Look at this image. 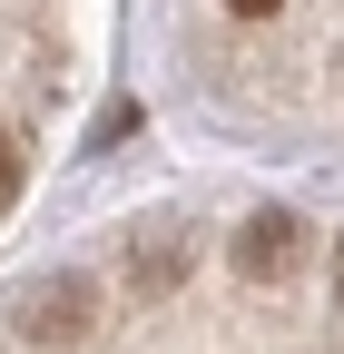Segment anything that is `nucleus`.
Returning a JSON list of instances; mask_svg holds the SVG:
<instances>
[{
  "label": "nucleus",
  "instance_id": "1",
  "mask_svg": "<svg viewBox=\"0 0 344 354\" xmlns=\"http://www.w3.org/2000/svg\"><path fill=\"white\" fill-rule=\"evenodd\" d=\"M295 246H305V227H295L285 207H266V216H246V236H236V266H246L256 286H276L285 266H295Z\"/></svg>",
  "mask_w": 344,
  "mask_h": 354
},
{
  "label": "nucleus",
  "instance_id": "2",
  "mask_svg": "<svg viewBox=\"0 0 344 354\" xmlns=\"http://www.w3.org/2000/svg\"><path fill=\"white\" fill-rule=\"evenodd\" d=\"M79 325H89V286H50V295L30 305V344H59Z\"/></svg>",
  "mask_w": 344,
  "mask_h": 354
},
{
  "label": "nucleus",
  "instance_id": "3",
  "mask_svg": "<svg viewBox=\"0 0 344 354\" xmlns=\"http://www.w3.org/2000/svg\"><path fill=\"white\" fill-rule=\"evenodd\" d=\"M10 187H20V158H10V138H0V207H10Z\"/></svg>",
  "mask_w": 344,
  "mask_h": 354
},
{
  "label": "nucleus",
  "instance_id": "4",
  "mask_svg": "<svg viewBox=\"0 0 344 354\" xmlns=\"http://www.w3.org/2000/svg\"><path fill=\"white\" fill-rule=\"evenodd\" d=\"M227 10H236V20H276L285 0H227Z\"/></svg>",
  "mask_w": 344,
  "mask_h": 354
},
{
  "label": "nucleus",
  "instance_id": "5",
  "mask_svg": "<svg viewBox=\"0 0 344 354\" xmlns=\"http://www.w3.org/2000/svg\"><path fill=\"white\" fill-rule=\"evenodd\" d=\"M334 295H344V246H334Z\"/></svg>",
  "mask_w": 344,
  "mask_h": 354
}]
</instances>
